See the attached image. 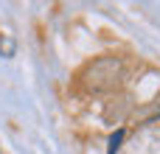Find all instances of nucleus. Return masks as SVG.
Wrapping results in <instances>:
<instances>
[{
	"instance_id": "2",
	"label": "nucleus",
	"mask_w": 160,
	"mask_h": 154,
	"mask_svg": "<svg viewBox=\"0 0 160 154\" xmlns=\"http://www.w3.org/2000/svg\"><path fill=\"white\" fill-rule=\"evenodd\" d=\"M124 154H160V126H143L124 146Z\"/></svg>"
},
{
	"instance_id": "3",
	"label": "nucleus",
	"mask_w": 160,
	"mask_h": 154,
	"mask_svg": "<svg viewBox=\"0 0 160 154\" xmlns=\"http://www.w3.org/2000/svg\"><path fill=\"white\" fill-rule=\"evenodd\" d=\"M121 146H124V129H118V132L110 137V152H107V154H115Z\"/></svg>"
},
{
	"instance_id": "1",
	"label": "nucleus",
	"mask_w": 160,
	"mask_h": 154,
	"mask_svg": "<svg viewBox=\"0 0 160 154\" xmlns=\"http://www.w3.org/2000/svg\"><path fill=\"white\" fill-rule=\"evenodd\" d=\"M127 65L118 56H98L93 62H87L79 73V84L84 93L90 95H110L118 93L127 84Z\"/></svg>"
}]
</instances>
